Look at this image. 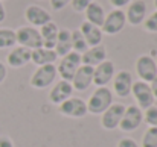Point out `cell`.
<instances>
[{
	"instance_id": "obj_1",
	"label": "cell",
	"mask_w": 157,
	"mask_h": 147,
	"mask_svg": "<svg viewBox=\"0 0 157 147\" xmlns=\"http://www.w3.org/2000/svg\"><path fill=\"white\" fill-rule=\"evenodd\" d=\"M111 103H113V91L108 87H96L93 94L86 102L87 112L93 115H101Z\"/></svg>"
},
{
	"instance_id": "obj_2",
	"label": "cell",
	"mask_w": 157,
	"mask_h": 147,
	"mask_svg": "<svg viewBox=\"0 0 157 147\" xmlns=\"http://www.w3.org/2000/svg\"><path fill=\"white\" fill-rule=\"evenodd\" d=\"M56 65L55 64H48V65H40L34 71V74L29 79V84L35 90H44L51 87L55 79H56Z\"/></svg>"
},
{
	"instance_id": "obj_3",
	"label": "cell",
	"mask_w": 157,
	"mask_h": 147,
	"mask_svg": "<svg viewBox=\"0 0 157 147\" xmlns=\"http://www.w3.org/2000/svg\"><path fill=\"white\" fill-rule=\"evenodd\" d=\"M15 40L17 44L29 50H35L43 47V40L40 35V30L32 26H21L15 30Z\"/></svg>"
},
{
	"instance_id": "obj_4",
	"label": "cell",
	"mask_w": 157,
	"mask_h": 147,
	"mask_svg": "<svg viewBox=\"0 0 157 147\" xmlns=\"http://www.w3.org/2000/svg\"><path fill=\"white\" fill-rule=\"evenodd\" d=\"M79 67H81V55L76 52H70L66 56H63L61 61L58 62L56 73L59 74V77L63 81L72 82V79Z\"/></svg>"
},
{
	"instance_id": "obj_5",
	"label": "cell",
	"mask_w": 157,
	"mask_h": 147,
	"mask_svg": "<svg viewBox=\"0 0 157 147\" xmlns=\"http://www.w3.org/2000/svg\"><path fill=\"white\" fill-rule=\"evenodd\" d=\"M142 121H144V111L136 105H130L125 106V112L119 123V129L122 132H134L136 129L140 127Z\"/></svg>"
},
{
	"instance_id": "obj_6",
	"label": "cell",
	"mask_w": 157,
	"mask_h": 147,
	"mask_svg": "<svg viewBox=\"0 0 157 147\" xmlns=\"http://www.w3.org/2000/svg\"><path fill=\"white\" fill-rule=\"evenodd\" d=\"M125 24H127L125 12L122 9H113L105 15L101 30L105 35H117L119 32H122Z\"/></svg>"
},
{
	"instance_id": "obj_7",
	"label": "cell",
	"mask_w": 157,
	"mask_h": 147,
	"mask_svg": "<svg viewBox=\"0 0 157 147\" xmlns=\"http://www.w3.org/2000/svg\"><path fill=\"white\" fill-rule=\"evenodd\" d=\"M58 112L69 118H82L89 114L86 102L82 99L73 97V96L69 97L66 102H63L61 105H58Z\"/></svg>"
},
{
	"instance_id": "obj_8",
	"label": "cell",
	"mask_w": 157,
	"mask_h": 147,
	"mask_svg": "<svg viewBox=\"0 0 157 147\" xmlns=\"http://www.w3.org/2000/svg\"><path fill=\"white\" fill-rule=\"evenodd\" d=\"M124 112H125V105L124 103H111L101 114V126H102V129H105V131L117 129Z\"/></svg>"
},
{
	"instance_id": "obj_9",
	"label": "cell",
	"mask_w": 157,
	"mask_h": 147,
	"mask_svg": "<svg viewBox=\"0 0 157 147\" xmlns=\"http://www.w3.org/2000/svg\"><path fill=\"white\" fill-rule=\"evenodd\" d=\"M131 96L136 100V106L140 108L142 111H145L147 108L153 106L154 105V96H153V91L150 88V84L147 82H142V81H136L133 82V87H131Z\"/></svg>"
},
{
	"instance_id": "obj_10",
	"label": "cell",
	"mask_w": 157,
	"mask_h": 147,
	"mask_svg": "<svg viewBox=\"0 0 157 147\" xmlns=\"http://www.w3.org/2000/svg\"><path fill=\"white\" fill-rule=\"evenodd\" d=\"M136 73L139 81L150 84L157 76V62L151 55H140L136 61Z\"/></svg>"
},
{
	"instance_id": "obj_11",
	"label": "cell",
	"mask_w": 157,
	"mask_h": 147,
	"mask_svg": "<svg viewBox=\"0 0 157 147\" xmlns=\"http://www.w3.org/2000/svg\"><path fill=\"white\" fill-rule=\"evenodd\" d=\"M114 74H116V68H114L113 61L105 59L93 68V85L107 87V84H110L113 81Z\"/></svg>"
},
{
	"instance_id": "obj_12",
	"label": "cell",
	"mask_w": 157,
	"mask_h": 147,
	"mask_svg": "<svg viewBox=\"0 0 157 147\" xmlns=\"http://www.w3.org/2000/svg\"><path fill=\"white\" fill-rule=\"evenodd\" d=\"M70 84L73 87V91H79V93L87 91L93 85V67L81 64V67L76 70Z\"/></svg>"
},
{
	"instance_id": "obj_13",
	"label": "cell",
	"mask_w": 157,
	"mask_h": 147,
	"mask_svg": "<svg viewBox=\"0 0 157 147\" xmlns=\"http://www.w3.org/2000/svg\"><path fill=\"white\" fill-rule=\"evenodd\" d=\"M133 76L127 70H121L114 74L113 77V91L116 93L117 97H128L131 94V87H133Z\"/></svg>"
},
{
	"instance_id": "obj_14",
	"label": "cell",
	"mask_w": 157,
	"mask_h": 147,
	"mask_svg": "<svg viewBox=\"0 0 157 147\" xmlns=\"http://www.w3.org/2000/svg\"><path fill=\"white\" fill-rule=\"evenodd\" d=\"M25 18L32 27H41L46 23L52 21L51 14L38 5H29L25 11Z\"/></svg>"
},
{
	"instance_id": "obj_15",
	"label": "cell",
	"mask_w": 157,
	"mask_h": 147,
	"mask_svg": "<svg viewBox=\"0 0 157 147\" xmlns=\"http://www.w3.org/2000/svg\"><path fill=\"white\" fill-rule=\"evenodd\" d=\"M125 12V18L131 26H139L147 18V2L145 0H131Z\"/></svg>"
},
{
	"instance_id": "obj_16",
	"label": "cell",
	"mask_w": 157,
	"mask_h": 147,
	"mask_svg": "<svg viewBox=\"0 0 157 147\" xmlns=\"http://www.w3.org/2000/svg\"><path fill=\"white\" fill-rule=\"evenodd\" d=\"M72 96H73V87H72V84L61 79V81H58L52 87V90L49 93V100H51V103L58 106V105H61L63 102H66L67 99L72 97Z\"/></svg>"
},
{
	"instance_id": "obj_17",
	"label": "cell",
	"mask_w": 157,
	"mask_h": 147,
	"mask_svg": "<svg viewBox=\"0 0 157 147\" xmlns=\"http://www.w3.org/2000/svg\"><path fill=\"white\" fill-rule=\"evenodd\" d=\"M31 62V50L26 47H12V50L6 56V64L11 68H21Z\"/></svg>"
},
{
	"instance_id": "obj_18",
	"label": "cell",
	"mask_w": 157,
	"mask_h": 147,
	"mask_svg": "<svg viewBox=\"0 0 157 147\" xmlns=\"http://www.w3.org/2000/svg\"><path fill=\"white\" fill-rule=\"evenodd\" d=\"M86 43L89 47H95V46H99L102 44V38H104V34L101 30V27L89 23V21H82L81 23V27H79Z\"/></svg>"
},
{
	"instance_id": "obj_19",
	"label": "cell",
	"mask_w": 157,
	"mask_h": 147,
	"mask_svg": "<svg viewBox=\"0 0 157 147\" xmlns=\"http://www.w3.org/2000/svg\"><path fill=\"white\" fill-rule=\"evenodd\" d=\"M105 59H107V50H105V46H102V44L95 46V47H89L81 55V64L93 67V68L96 65H99Z\"/></svg>"
},
{
	"instance_id": "obj_20",
	"label": "cell",
	"mask_w": 157,
	"mask_h": 147,
	"mask_svg": "<svg viewBox=\"0 0 157 147\" xmlns=\"http://www.w3.org/2000/svg\"><path fill=\"white\" fill-rule=\"evenodd\" d=\"M53 50H55L56 56H59V58H63L72 52V34L69 29L58 30V37H56V43H55Z\"/></svg>"
},
{
	"instance_id": "obj_21",
	"label": "cell",
	"mask_w": 157,
	"mask_h": 147,
	"mask_svg": "<svg viewBox=\"0 0 157 147\" xmlns=\"http://www.w3.org/2000/svg\"><path fill=\"white\" fill-rule=\"evenodd\" d=\"M56 53L53 49H46V47H38L35 50H31V61L40 67V65H48V64H55L56 61Z\"/></svg>"
},
{
	"instance_id": "obj_22",
	"label": "cell",
	"mask_w": 157,
	"mask_h": 147,
	"mask_svg": "<svg viewBox=\"0 0 157 147\" xmlns=\"http://www.w3.org/2000/svg\"><path fill=\"white\" fill-rule=\"evenodd\" d=\"M84 14H86V21H89V23H92V24H95L98 27L102 26L104 18H105V11L101 3L92 2L87 6V9L84 11Z\"/></svg>"
},
{
	"instance_id": "obj_23",
	"label": "cell",
	"mask_w": 157,
	"mask_h": 147,
	"mask_svg": "<svg viewBox=\"0 0 157 147\" xmlns=\"http://www.w3.org/2000/svg\"><path fill=\"white\" fill-rule=\"evenodd\" d=\"M58 30H59V27L53 21H49V23H46L44 26L40 27V35H41V40H43V47H46V49H53L55 47Z\"/></svg>"
},
{
	"instance_id": "obj_24",
	"label": "cell",
	"mask_w": 157,
	"mask_h": 147,
	"mask_svg": "<svg viewBox=\"0 0 157 147\" xmlns=\"http://www.w3.org/2000/svg\"><path fill=\"white\" fill-rule=\"evenodd\" d=\"M17 40H15V30L9 27H0V50L15 47Z\"/></svg>"
},
{
	"instance_id": "obj_25",
	"label": "cell",
	"mask_w": 157,
	"mask_h": 147,
	"mask_svg": "<svg viewBox=\"0 0 157 147\" xmlns=\"http://www.w3.org/2000/svg\"><path fill=\"white\" fill-rule=\"evenodd\" d=\"M70 34H72V52H76V53L82 55L86 50L89 49V46H87V43H86L81 30L79 29H75Z\"/></svg>"
},
{
	"instance_id": "obj_26",
	"label": "cell",
	"mask_w": 157,
	"mask_h": 147,
	"mask_svg": "<svg viewBox=\"0 0 157 147\" xmlns=\"http://www.w3.org/2000/svg\"><path fill=\"white\" fill-rule=\"evenodd\" d=\"M142 147H157V127H150L144 132Z\"/></svg>"
},
{
	"instance_id": "obj_27",
	"label": "cell",
	"mask_w": 157,
	"mask_h": 147,
	"mask_svg": "<svg viewBox=\"0 0 157 147\" xmlns=\"http://www.w3.org/2000/svg\"><path fill=\"white\" fill-rule=\"evenodd\" d=\"M144 121L150 127H157V106L153 105L144 111Z\"/></svg>"
},
{
	"instance_id": "obj_28",
	"label": "cell",
	"mask_w": 157,
	"mask_h": 147,
	"mask_svg": "<svg viewBox=\"0 0 157 147\" xmlns=\"http://www.w3.org/2000/svg\"><path fill=\"white\" fill-rule=\"evenodd\" d=\"M144 27L150 34H157V11H154L151 15H148L144 20Z\"/></svg>"
},
{
	"instance_id": "obj_29",
	"label": "cell",
	"mask_w": 157,
	"mask_h": 147,
	"mask_svg": "<svg viewBox=\"0 0 157 147\" xmlns=\"http://www.w3.org/2000/svg\"><path fill=\"white\" fill-rule=\"evenodd\" d=\"M92 2H95V0H72L70 5H72L75 12H84Z\"/></svg>"
},
{
	"instance_id": "obj_30",
	"label": "cell",
	"mask_w": 157,
	"mask_h": 147,
	"mask_svg": "<svg viewBox=\"0 0 157 147\" xmlns=\"http://www.w3.org/2000/svg\"><path fill=\"white\" fill-rule=\"evenodd\" d=\"M72 0H51V8L53 11H63L67 5H70Z\"/></svg>"
},
{
	"instance_id": "obj_31",
	"label": "cell",
	"mask_w": 157,
	"mask_h": 147,
	"mask_svg": "<svg viewBox=\"0 0 157 147\" xmlns=\"http://www.w3.org/2000/svg\"><path fill=\"white\" fill-rule=\"evenodd\" d=\"M117 147H140L133 138H130V137H124V138H121L119 141H117Z\"/></svg>"
},
{
	"instance_id": "obj_32",
	"label": "cell",
	"mask_w": 157,
	"mask_h": 147,
	"mask_svg": "<svg viewBox=\"0 0 157 147\" xmlns=\"http://www.w3.org/2000/svg\"><path fill=\"white\" fill-rule=\"evenodd\" d=\"M0 147H15L8 135H0Z\"/></svg>"
},
{
	"instance_id": "obj_33",
	"label": "cell",
	"mask_w": 157,
	"mask_h": 147,
	"mask_svg": "<svg viewBox=\"0 0 157 147\" xmlns=\"http://www.w3.org/2000/svg\"><path fill=\"white\" fill-rule=\"evenodd\" d=\"M130 2H131V0H110V3H111V6H113L114 9H122V8L127 6Z\"/></svg>"
},
{
	"instance_id": "obj_34",
	"label": "cell",
	"mask_w": 157,
	"mask_h": 147,
	"mask_svg": "<svg viewBox=\"0 0 157 147\" xmlns=\"http://www.w3.org/2000/svg\"><path fill=\"white\" fill-rule=\"evenodd\" d=\"M6 76H8V68H6V64L0 61V85L5 82Z\"/></svg>"
},
{
	"instance_id": "obj_35",
	"label": "cell",
	"mask_w": 157,
	"mask_h": 147,
	"mask_svg": "<svg viewBox=\"0 0 157 147\" xmlns=\"http://www.w3.org/2000/svg\"><path fill=\"white\" fill-rule=\"evenodd\" d=\"M150 88H151V91H153V96L154 99H157V76L150 82Z\"/></svg>"
},
{
	"instance_id": "obj_36",
	"label": "cell",
	"mask_w": 157,
	"mask_h": 147,
	"mask_svg": "<svg viewBox=\"0 0 157 147\" xmlns=\"http://www.w3.org/2000/svg\"><path fill=\"white\" fill-rule=\"evenodd\" d=\"M5 18H6V11H5L3 3L0 2V23H3V21H5Z\"/></svg>"
},
{
	"instance_id": "obj_37",
	"label": "cell",
	"mask_w": 157,
	"mask_h": 147,
	"mask_svg": "<svg viewBox=\"0 0 157 147\" xmlns=\"http://www.w3.org/2000/svg\"><path fill=\"white\" fill-rule=\"evenodd\" d=\"M154 6H156V9H157V0H154Z\"/></svg>"
},
{
	"instance_id": "obj_38",
	"label": "cell",
	"mask_w": 157,
	"mask_h": 147,
	"mask_svg": "<svg viewBox=\"0 0 157 147\" xmlns=\"http://www.w3.org/2000/svg\"><path fill=\"white\" fill-rule=\"evenodd\" d=\"M0 2H3V0H0Z\"/></svg>"
},
{
	"instance_id": "obj_39",
	"label": "cell",
	"mask_w": 157,
	"mask_h": 147,
	"mask_svg": "<svg viewBox=\"0 0 157 147\" xmlns=\"http://www.w3.org/2000/svg\"><path fill=\"white\" fill-rule=\"evenodd\" d=\"M156 62H157V61H156Z\"/></svg>"
}]
</instances>
